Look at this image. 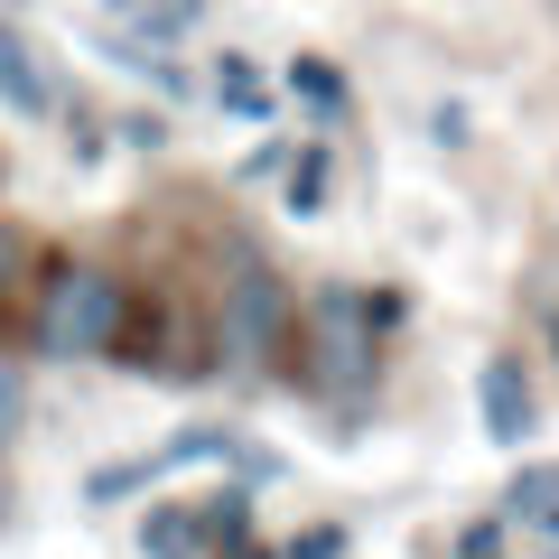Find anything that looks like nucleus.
I'll use <instances>...</instances> for the list:
<instances>
[{"label":"nucleus","instance_id":"f257e3e1","mask_svg":"<svg viewBox=\"0 0 559 559\" xmlns=\"http://www.w3.org/2000/svg\"><path fill=\"white\" fill-rule=\"evenodd\" d=\"M289 336V289L252 242H224V299H215V345L234 373H261Z\"/></svg>","mask_w":559,"mask_h":559},{"label":"nucleus","instance_id":"f03ea898","mask_svg":"<svg viewBox=\"0 0 559 559\" xmlns=\"http://www.w3.org/2000/svg\"><path fill=\"white\" fill-rule=\"evenodd\" d=\"M121 326H131V299L103 261H57L38 299V345L47 355H112Z\"/></svg>","mask_w":559,"mask_h":559},{"label":"nucleus","instance_id":"7ed1b4c3","mask_svg":"<svg viewBox=\"0 0 559 559\" xmlns=\"http://www.w3.org/2000/svg\"><path fill=\"white\" fill-rule=\"evenodd\" d=\"M299 382L326 401H355L373 382V299L364 289H318V308L299 318Z\"/></svg>","mask_w":559,"mask_h":559},{"label":"nucleus","instance_id":"20e7f679","mask_svg":"<svg viewBox=\"0 0 559 559\" xmlns=\"http://www.w3.org/2000/svg\"><path fill=\"white\" fill-rule=\"evenodd\" d=\"M0 103H10L20 121H47V112H57V84H47L38 47H28L10 20H0Z\"/></svg>","mask_w":559,"mask_h":559},{"label":"nucleus","instance_id":"39448f33","mask_svg":"<svg viewBox=\"0 0 559 559\" xmlns=\"http://www.w3.org/2000/svg\"><path fill=\"white\" fill-rule=\"evenodd\" d=\"M485 429H495L503 448L532 429V382H522V364H513V355H485Z\"/></svg>","mask_w":559,"mask_h":559},{"label":"nucleus","instance_id":"423d86ee","mask_svg":"<svg viewBox=\"0 0 559 559\" xmlns=\"http://www.w3.org/2000/svg\"><path fill=\"white\" fill-rule=\"evenodd\" d=\"M197 540H205V513H187V503H168V513L140 522V550L150 559H197Z\"/></svg>","mask_w":559,"mask_h":559},{"label":"nucleus","instance_id":"0eeeda50","mask_svg":"<svg viewBox=\"0 0 559 559\" xmlns=\"http://www.w3.org/2000/svg\"><path fill=\"white\" fill-rule=\"evenodd\" d=\"M215 103H224V112H242V121L271 112V94H261V75H252L242 57H224V66H215Z\"/></svg>","mask_w":559,"mask_h":559},{"label":"nucleus","instance_id":"6e6552de","mask_svg":"<svg viewBox=\"0 0 559 559\" xmlns=\"http://www.w3.org/2000/svg\"><path fill=\"white\" fill-rule=\"evenodd\" d=\"M289 84H299V94H308V112H345V75H336V66L299 57V75H289Z\"/></svg>","mask_w":559,"mask_h":559},{"label":"nucleus","instance_id":"1a4fd4ad","mask_svg":"<svg viewBox=\"0 0 559 559\" xmlns=\"http://www.w3.org/2000/svg\"><path fill=\"white\" fill-rule=\"evenodd\" d=\"M150 476H159L150 457H121V466H103V476H94V503H121V495H140Z\"/></svg>","mask_w":559,"mask_h":559},{"label":"nucleus","instance_id":"9d476101","mask_svg":"<svg viewBox=\"0 0 559 559\" xmlns=\"http://www.w3.org/2000/svg\"><path fill=\"white\" fill-rule=\"evenodd\" d=\"M289 205H299V215H318V205H326V159H318V150L289 168Z\"/></svg>","mask_w":559,"mask_h":559},{"label":"nucleus","instance_id":"9b49d317","mask_svg":"<svg viewBox=\"0 0 559 559\" xmlns=\"http://www.w3.org/2000/svg\"><path fill=\"white\" fill-rule=\"evenodd\" d=\"M140 20H159L150 38H178V28H197V0H131Z\"/></svg>","mask_w":559,"mask_h":559},{"label":"nucleus","instance_id":"f8f14e48","mask_svg":"<svg viewBox=\"0 0 559 559\" xmlns=\"http://www.w3.org/2000/svg\"><path fill=\"white\" fill-rule=\"evenodd\" d=\"M289 559H345V532H299V540H289Z\"/></svg>","mask_w":559,"mask_h":559},{"label":"nucleus","instance_id":"ddd939ff","mask_svg":"<svg viewBox=\"0 0 559 559\" xmlns=\"http://www.w3.org/2000/svg\"><path fill=\"white\" fill-rule=\"evenodd\" d=\"M457 550H466V559H503V532H495V522H476V532H466Z\"/></svg>","mask_w":559,"mask_h":559},{"label":"nucleus","instance_id":"4468645a","mask_svg":"<svg viewBox=\"0 0 559 559\" xmlns=\"http://www.w3.org/2000/svg\"><path fill=\"white\" fill-rule=\"evenodd\" d=\"M10 280H20V234H0V299H10Z\"/></svg>","mask_w":559,"mask_h":559},{"label":"nucleus","instance_id":"2eb2a0df","mask_svg":"<svg viewBox=\"0 0 559 559\" xmlns=\"http://www.w3.org/2000/svg\"><path fill=\"white\" fill-rule=\"evenodd\" d=\"M0 513H10V476H0Z\"/></svg>","mask_w":559,"mask_h":559}]
</instances>
